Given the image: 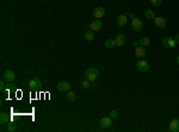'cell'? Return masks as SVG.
<instances>
[{"mask_svg":"<svg viewBox=\"0 0 179 132\" xmlns=\"http://www.w3.org/2000/svg\"><path fill=\"white\" fill-rule=\"evenodd\" d=\"M98 76H99V70L97 68L91 67V68L85 70V79L90 80L91 82H94L98 79Z\"/></svg>","mask_w":179,"mask_h":132,"instance_id":"cell-1","label":"cell"},{"mask_svg":"<svg viewBox=\"0 0 179 132\" xmlns=\"http://www.w3.org/2000/svg\"><path fill=\"white\" fill-rule=\"evenodd\" d=\"M28 86L30 87L31 90H38V89H41L42 88V81L38 79V77H34V79H31L29 82H28Z\"/></svg>","mask_w":179,"mask_h":132,"instance_id":"cell-2","label":"cell"},{"mask_svg":"<svg viewBox=\"0 0 179 132\" xmlns=\"http://www.w3.org/2000/svg\"><path fill=\"white\" fill-rule=\"evenodd\" d=\"M131 29L134 30L135 32H140L143 29V23L141 22V19L135 17L134 19L131 20Z\"/></svg>","mask_w":179,"mask_h":132,"instance_id":"cell-3","label":"cell"},{"mask_svg":"<svg viewBox=\"0 0 179 132\" xmlns=\"http://www.w3.org/2000/svg\"><path fill=\"white\" fill-rule=\"evenodd\" d=\"M136 69L139 70V72H141V73H145V72H148V69H149V63L145 61V60H140L137 63H136Z\"/></svg>","mask_w":179,"mask_h":132,"instance_id":"cell-4","label":"cell"},{"mask_svg":"<svg viewBox=\"0 0 179 132\" xmlns=\"http://www.w3.org/2000/svg\"><path fill=\"white\" fill-rule=\"evenodd\" d=\"M56 88H57V90H60V92H69L70 90V83L67 82V81H60L57 85H56Z\"/></svg>","mask_w":179,"mask_h":132,"instance_id":"cell-5","label":"cell"},{"mask_svg":"<svg viewBox=\"0 0 179 132\" xmlns=\"http://www.w3.org/2000/svg\"><path fill=\"white\" fill-rule=\"evenodd\" d=\"M99 125L101 129H109L112 125V118L111 117H103L99 120Z\"/></svg>","mask_w":179,"mask_h":132,"instance_id":"cell-6","label":"cell"},{"mask_svg":"<svg viewBox=\"0 0 179 132\" xmlns=\"http://www.w3.org/2000/svg\"><path fill=\"white\" fill-rule=\"evenodd\" d=\"M92 14H93V17H94V18L101 19V18H103V17L105 16V10H104L103 7H101V6L94 7V9H93V11H92Z\"/></svg>","mask_w":179,"mask_h":132,"instance_id":"cell-7","label":"cell"},{"mask_svg":"<svg viewBox=\"0 0 179 132\" xmlns=\"http://www.w3.org/2000/svg\"><path fill=\"white\" fill-rule=\"evenodd\" d=\"M162 44L165 48L167 49H173L176 46V42H174V38H171V37H165L162 39Z\"/></svg>","mask_w":179,"mask_h":132,"instance_id":"cell-8","label":"cell"},{"mask_svg":"<svg viewBox=\"0 0 179 132\" xmlns=\"http://www.w3.org/2000/svg\"><path fill=\"white\" fill-rule=\"evenodd\" d=\"M146 54H147V50H146V48H143L142 45H139L137 48H135V57H137V58H142V57H145Z\"/></svg>","mask_w":179,"mask_h":132,"instance_id":"cell-9","label":"cell"},{"mask_svg":"<svg viewBox=\"0 0 179 132\" xmlns=\"http://www.w3.org/2000/svg\"><path fill=\"white\" fill-rule=\"evenodd\" d=\"M125 42H127V37L123 33H118L116 36V38H115V43H116L117 46H122V45L125 44Z\"/></svg>","mask_w":179,"mask_h":132,"instance_id":"cell-10","label":"cell"},{"mask_svg":"<svg viewBox=\"0 0 179 132\" xmlns=\"http://www.w3.org/2000/svg\"><path fill=\"white\" fill-rule=\"evenodd\" d=\"M90 28L92 29V31H99L101 28H103V23L101 19H94L93 22L91 23Z\"/></svg>","mask_w":179,"mask_h":132,"instance_id":"cell-11","label":"cell"},{"mask_svg":"<svg viewBox=\"0 0 179 132\" xmlns=\"http://www.w3.org/2000/svg\"><path fill=\"white\" fill-rule=\"evenodd\" d=\"M127 22H128V17L125 16V13H124V14H120V16L116 18V23H117V25H118L120 28L125 26Z\"/></svg>","mask_w":179,"mask_h":132,"instance_id":"cell-12","label":"cell"},{"mask_svg":"<svg viewBox=\"0 0 179 132\" xmlns=\"http://www.w3.org/2000/svg\"><path fill=\"white\" fill-rule=\"evenodd\" d=\"M2 79L5 81H7V82H13L14 79H16V75H14V73L12 70H6L4 73V75H2Z\"/></svg>","mask_w":179,"mask_h":132,"instance_id":"cell-13","label":"cell"},{"mask_svg":"<svg viewBox=\"0 0 179 132\" xmlns=\"http://www.w3.org/2000/svg\"><path fill=\"white\" fill-rule=\"evenodd\" d=\"M154 23H155V26L158 29H164L166 26V19L164 17H155Z\"/></svg>","mask_w":179,"mask_h":132,"instance_id":"cell-14","label":"cell"},{"mask_svg":"<svg viewBox=\"0 0 179 132\" xmlns=\"http://www.w3.org/2000/svg\"><path fill=\"white\" fill-rule=\"evenodd\" d=\"M169 131L171 132L179 131V119H173L169 123Z\"/></svg>","mask_w":179,"mask_h":132,"instance_id":"cell-15","label":"cell"},{"mask_svg":"<svg viewBox=\"0 0 179 132\" xmlns=\"http://www.w3.org/2000/svg\"><path fill=\"white\" fill-rule=\"evenodd\" d=\"M145 17L146 19H148V20H154L155 19V13L153 10H147L145 12Z\"/></svg>","mask_w":179,"mask_h":132,"instance_id":"cell-16","label":"cell"},{"mask_svg":"<svg viewBox=\"0 0 179 132\" xmlns=\"http://www.w3.org/2000/svg\"><path fill=\"white\" fill-rule=\"evenodd\" d=\"M104 45H105V48H106V49H112V48L116 45V43H115V39H112V38L106 39V41H105V43H104Z\"/></svg>","mask_w":179,"mask_h":132,"instance_id":"cell-17","label":"cell"},{"mask_svg":"<svg viewBox=\"0 0 179 132\" xmlns=\"http://www.w3.org/2000/svg\"><path fill=\"white\" fill-rule=\"evenodd\" d=\"M10 121V117L6 114V113H1L0 114V123L4 125V124H7Z\"/></svg>","mask_w":179,"mask_h":132,"instance_id":"cell-18","label":"cell"},{"mask_svg":"<svg viewBox=\"0 0 179 132\" xmlns=\"http://www.w3.org/2000/svg\"><path fill=\"white\" fill-rule=\"evenodd\" d=\"M93 38H94V31L87 30V31L85 32V39H86V41H93Z\"/></svg>","mask_w":179,"mask_h":132,"instance_id":"cell-19","label":"cell"},{"mask_svg":"<svg viewBox=\"0 0 179 132\" xmlns=\"http://www.w3.org/2000/svg\"><path fill=\"white\" fill-rule=\"evenodd\" d=\"M139 43H140V45H142V46H148V45L150 44V41H149L148 37H142V38L139 41Z\"/></svg>","mask_w":179,"mask_h":132,"instance_id":"cell-20","label":"cell"},{"mask_svg":"<svg viewBox=\"0 0 179 132\" xmlns=\"http://www.w3.org/2000/svg\"><path fill=\"white\" fill-rule=\"evenodd\" d=\"M67 99L69 100V101H72V102L75 101V100H77V94H75L74 92H70V90H69L67 94Z\"/></svg>","mask_w":179,"mask_h":132,"instance_id":"cell-21","label":"cell"},{"mask_svg":"<svg viewBox=\"0 0 179 132\" xmlns=\"http://www.w3.org/2000/svg\"><path fill=\"white\" fill-rule=\"evenodd\" d=\"M16 90V87H14V85L13 83H9L6 87H5V92L9 94V93H12V92H14Z\"/></svg>","mask_w":179,"mask_h":132,"instance_id":"cell-22","label":"cell"},{"mask_svg":"<svg viewBox=\"0 0 179 132\" xmlns=\"http://www.w3.org/2000/svg\"><path fill=\"white\" fill-rule=\"evenodd\" d=\"M81 86H82V88H84V89H89V88L91 87V86H92V82H91L90 80H87V79H86L85 81H82Z\"/></svg>","mask_w":179,"mask_h":132,"instance_id":"cell-23","label":"cell"},{"mask_svg":"<svg viewBox=\"0 0 179 132\" xmlns=\"http://www.w3.org/2000/svg\"><path fill=\"white\" fill-rule=\"evenodd\" d=\"M110 117H111L112 119L118 118V112H117V111H111V112H110Z\"/></svg>","mask_w":179,"mask_h":132,"instance_id":"cell-24","label":"cell"},{"mask_svg":"<svg viewBox=\"0 0 179 132\" xmlns=\"http://www.w3.org/2000/svg\"><path fill=\"white\" fill-rule=\"evenodd\" d=\"M16 130H17V126H16L14 124H10V125H9V127H7V131H10V132L16 131Z\"/></svg>","mask_w":179,"mask_h":132,"instance_id":"cell-25","label":"cell"},{"mask_svg":"<svg viewBox=\"0 0 179 132\" xmlns=\"http://www.w3.org/2000/svg\"><path fill=\"white\" fill-rule=\"evenodd\" d=\"M150 2H152L153 6H159V5H161L162 0H150Z\"/></svg>","mask_w":179,"mask_h":132,"instance_id":"cell-26","label":"cell"},{"mask_svg":"<svg viewBox=\"0 0 179 132\" xmlns=\"http://www.w3.org/2000/svg\"><path fill=\"white\" fill-rule=\"evenodd\" d=\"M4 81H5V80L2 79V80H1V82H0V89H1V90H5V87H6V86H5V83H4Z\"/></svg>","mask_w":179,"mask_h":132,"instance_id":"cell-27","label":"cell"},{"mask_svg":"<svg viewBox=\"0 0 179 132\" xmlns=\"http://www.w3.org/2000/svg\"><path fill=\"white\" fill-rule=\"evenodd\" d=\"M125 16H127V17H130V18H133V19L135 18V14L134 13H130V12H125Z\"/></svg>","mask_w":179,"mask_h":132,"instance_id":"cell-28","label":"cell"},{"mask_svg":"<svg viewBox=\"0 0 179 132\" xmlns=\"http://www.w3.org/2000/svg\"><path fill=\"white\" fill-rule=\"evenodd\" d=\"M174 42H176V44H179V35H177L174 37Z\"/></svg>","mask_w":179,"mask_h":132,"instance_id":"cell-29","label":"cell"},{"mask_svg":"<svg viewBox=\"0 0 179 132\" xmlns=\"http://www.w3.org/2000/svg\"><path fill=\"white\" fill-rule=\"evenodd\" d=\"M139 45H140V43H139V42H134V46H135V48H137Z\"/></svg>","mask_w":179,"mask_h":132,"instance_id":"cell-30","label":"cell"},{"mask_svg":"<svg viewBox=\"0 0 179 132\" xmlns=\"http://www.w3.org/2000/svg\"><path fill=\"white\" fill-rule=\"evenodd\" d=\"M177 63H178V64H179V56H178V57H177Z\"/></svg>","mask_w":179,"mask_h":132,"instance_id":"cell-31","label":"cell"}]
</instances>
